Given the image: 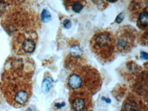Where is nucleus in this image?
<instances>
[{
  "label": "nucleus",
  "mask_w": 148,
  "mask_h": 111,
  "mask_svg": "<svg viewBox=\"0 0 148 111\" xmlns=\"http://www.w3.org/2000/svg\"><path fill=\"white\" fill-rule=\"evenodd\" d=\"M90 48L100 62L107 63L115 59L116 46L113 33L107 29L96 31L90 39Z\"/></svg>",
  "instance_id": "7ed1b4c3"
},
{
  "label": "nucleus",
  "mask_w": 148,
  "mask_h": 111,
  "mask_svg": "<svg viewBox=\"0 0 148 111\" xmlns=\"http://www.w3.org/2000/svg\"><path fill=\"white\" fill-rule=\"evenodd\" d=\"M136 22L137 27L139 28L140 29L143 30V31H147L148 25L147 7L144 8L143 10L137 15V16L136 17Z\"/></svg>",
  "instance_id": "9d476101"
},
{
  "label": "nucleus",
  "mask_w": 148,
  "mask_h": 111,
  "mask_svg": "<svg viewBox=\"0 0 148 111\" xmlns=\"http://www.w3.org/2000/svg\"><path fill=\"white\" fill-rule=\"evenodd\" d=\"M114 37L117 52L126 54L135 46L137 31L131 25H123L117 30Z\"/></svg>",
  "instance_id": "423d86ee"
},
{
  "label": "nucleus",
  "mask_w": 148,
  "mask_h": 111,
  "mask_svg": "<svg viewBox=\"0 0 148 111\" xmlns=\"http://www.w3.org/2000/svg\"><path fill=\"white\" fill-rule=\"evenodd\" d=\"M1 74L0 89L7 102L15 108L26 106L32 95L34 68L27 59L10 58Z\"/></svg>",
  "instance_id": "f257e3e1"
},
{
  "label": "nucleus",
  "mask_w": 148,
  "mask_h": 111,
  "mask_svg": "<svg viewBox=\"0 0 148 111\" xmlns=\"http://www.w3.org/2000/svg\"><path fill=\"white\" fill-rule=\"evenodd\" d=\"M63 24H64V27L66 28V29H69V28H71V25H72V23H71V20H68V19H66L65 20H64Z\"/></svg>",
  "instance_id": "2eb2a0df"
},
{
  "label": "nucleus",
  "mask_w": 148,
  "mask_h": 111,
  "mask_svg": "<svg viewBox=\"0 0 148 111\" xmlns=\"http://www.w3.org/2000/svg\"><path fill=\"white\" fill-rule=\"evenodd\" d=\"M51 78H45L44 81H43L42 83V89L45 92H47L50 89L51 86V83H52V80H51Z\"/></svg>",
  "instance_id": "f8f14e48"
},
{
  "label": "nucleus",
  "mask_w": 148,
  "mask_h": 111,
  "mask_svg": "<svg viewBox=\"0 0 148 111\" xmlns=\"http://www.w3.org/2000/svg\"><path fill=\"white\" fill-rule=\"evenodd\" d=\"M41 19L43 22H47L51 20V14L48 10H44L41 14Z\"/></svg>",
  "instance_id": "ddd939ff"
},
{
  "label": "nucleus",
  "mask_w": 148,
  "mask_h": 111,
  "mask_svg": "<svg viewBox=\"0 0 148 111\" xmlns=\"http://www.w3.org/2000/svg\"><path fill=\"white\" fill-rule=\"evenodd\" d=\"M66 84L70 91H83L93 95L101 89L102 80L97 69L85 64L72 70Z\"/></svg>",
  "instance_id": "f03ea898"
},
{
  "label": "nucleus",
  "mask_w": 148,
  "mask_h": 111,
  "mask_svg": "<svg viewBox=\"0 0 148 111\" xmlns=\"http://www.w3.org/2000/svg\"><path fill=\"white\" fill-rule=\"evenodd\" d=\"M124 13L121 12L120 14H119L118 16H117L116 20H115V22H116L117 23H121V22L123 21V20H124Z\"/></svg>",
  "instance_id": "4468645a"
},
{
  "label": "nucleus",
  "mask_w": 148,
  "mask_h": 111,
  "mask_svg": "<svg viewBox=\"0 0 148 111\" xmlns=\"http://www.w3.org/2000/svg\"><path fill=\"white\" fill-rule=\"evenodd\" d=\"M36 20L34 15L28 11L21 9L13 10L2 20V25L6 31L16 33L26 30H34Z\"/></svg>",
  "instance_id": "20e7f679"
},
{
  "label": "nucleus",
  "mask_w": 148,
  "mask_h": 111,
  "mask_svg": "<svg viewBox=\"0 0 148 111\" xmlns=\"http://www.w3.org/2000/svg\"><path fill=\"white\" fill-rule=\"evenodd\" d=\"M69 104L71 111H93L92 95L79 91H70Z\"/></svg>",
  "instance_id": "0eeeda50"
},
{
  "label": "nucleus",
  "mask_w": 148,
  "mask_h": 111,
  "mask_svg": "<svg viewBox=\"0 0 148 111\" xmlns=\"http://www.w3.org/2000/svg\"><path fill=\"white\" fill-rule=\"evenodd\" d=\"M85 59L83 56V51L78 45L71 47L69 54L66 57L64 64L66 69H73L85 65Z\"/></svg>",
  "instance_id": "6e6552de"
},
{
  "label": "nucleus",
  "mask_w": 148,
  "mask_h": 111,
  "mask_svg": "<svg viewBox=\"0 0 148 111\" xmlns=\"http://www.w3.org/2000/svg\"><path fill=\"white\" fill-rule=\"evenodd\" d=\"M38 34L35 30H26L14 33L12 39V49L18 56L31 54L36 50Z\"/></svg>",
  "instance_id": "39448f33"
},
{
  "label": "nucleus",
  "mask_w": 148,
  "mask_h": 111,
  "mask_svg": "<svg viewBox=\"0 0 148 111\" xmlns=\"http://www.w3.org/2000/svg\"><path fill=\"white\" fill-rule=\"evenodd\" d=\"M64 4L68 10L79 13L85 5V1H64Z\"/></svg>",
  "instance_id": "9b49d317"
},
{
  "label": "nucleus",
  "mask_w": 148,
  "mask_h": 111,
  "mask_svg": "<svg viewBox=\"0 0 148 111\" xmlns=\"http://www.w3.org/2000/svg\"><path fill=\"white\" fill-rule=\"evenodd\" d=\"M121 111H147V106L139 97L130 93L124 100Z\"/></svg>",
  "instance_id": "1a4fd4ad"
}]
</instances>
